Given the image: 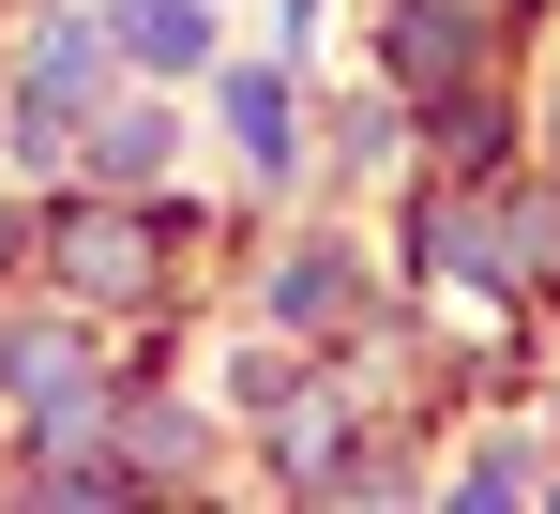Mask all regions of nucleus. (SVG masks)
Segmentation results:
<instances>
[{"mask_svg": "<svg viewBox=\"0 0 560 514\" xmlns=\"http://www.w3.org/2000/svg\"><path fill=\"white\" fill-rule=\"evenodd\" d=\"M394 61H409L424 91H440V77L469 61V15H440V0H424V15H394Z\"/></svg>", "mask_w": 560, "mask_h": 514, "instance_id": "3", "label": "nucleus"}, {"mask_svg": "<svg viewBox=\"0 0 560 514\" xmlns=\"http://www.w3.org/2000/svg\"><path fill=\"white\" fill-rule=\"evenodd\" d=\"M228 121H243L258 167H288V91H273V77H228Z\"/></svg>", "mask_w": 560, "mask_h": 514, "instance_id": "4", "label": "nucleus"}, {"mask_svg": "<svg viewBox=\"0 0 560 514\" xmlns=\"http://www.w3.org/2000/svg\"><path fill=\"white\" fill-rule=\"evenodd\" d=\"M77 91H92V46H77V31H61V46H46V61H31V121H61V106H77Z\"/></svg>", "mask_w": 560, "mask_h": 514, "instance_id": "6", "label": "nucleus"}, {"mask_svg": "<svg viewBox=\"0 0 560 514\" xmlns=\"http://www.w3.org/2000/svg\"><path fill=\"white\" fill-rule=\"evenodd\" d=\"M92 152H106V182H152V167H167V121H106Z\"/></svg>", "mask_w": 560, "mask_h": 514, "instance_id": "7", "label": "nucleus"}, {"mask_svg": "<svg viewBox=\"0 0 560 514\" xmlns=\"http://www.w3.org/2000/svg\"><path fill=\"white\" fill-rule=\"evenodd\" d=\"M61 288H77V303H137V288H152V227H137L121 197L61 212Z\"/></svg>", "mask_w": 560, "mask_h": 514, "instance_id": "1", "label": "nucleus"}, {"mask_svg": "<svg viewBox=\"0 0 560 514\" xmlns=\"http://www.w3.org/2000/svg\"><path fill=\"white\" fill-rule=\"evenodd\" d=\"M106 31H121V46H137L152 77H197V61H212V15H197V0H121Z\"/></svg>", "mask_w": 560, "mask_h": 514, "instance_id": "2", "label": "nucleus"}, {"mask_svg": "<svg viewBox=\"0 0 560 514\" xmlns=\"http://www.w3.org/2000/svg\"><path fill=\"white\" fill-rule=\"evenodd\" d=\"M258 409H273V394H258ZM273 439H288V469H334V394H288Z\"/></svg>", "mask_w": 560, "mask_h": 514, "instance_id": "5", "label": "nucleus"}]
</instances>
